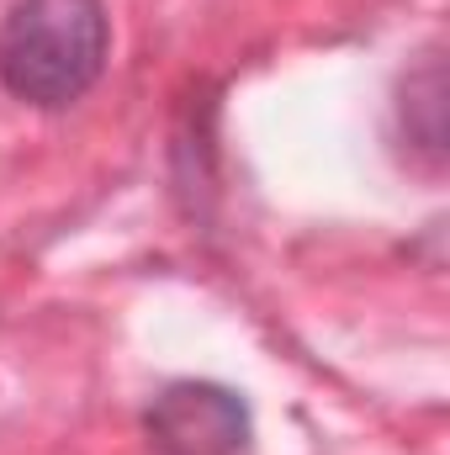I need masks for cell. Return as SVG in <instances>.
Wrapping results in <instances>:
<instances>
[{
	"mask_svg": "<svg viewBox=\"0 0 450 455\" xmlns=\"http://www.w3.org/2000/svg\"><path fill=\"white\" fill-rule=\"evenodd\" d=\"M143 435L159 455H244L254 429L238 392L218 381H175L149 403Z\"/></svg>",
	"mask_w": 450,
	"mask_h": 455,
	"instance_id": "obj_2",
	"label": "cell"
},
{
	"mask_svg": "<svg viewBox=\"0 0 450 455\" xmlns=\"http://www.w3.org/2000/svg\"><path fill=\"white\" fill-rule=\"evenodd\" d=\"M112 48L101 0H16L0 21V85L43 112L80 101Z\"/></svg>",
	"mask_w": 450,
	"mask_h": 455,
	"instance_id": "obj_1",
	"label": "cell"
}]
</instances>
